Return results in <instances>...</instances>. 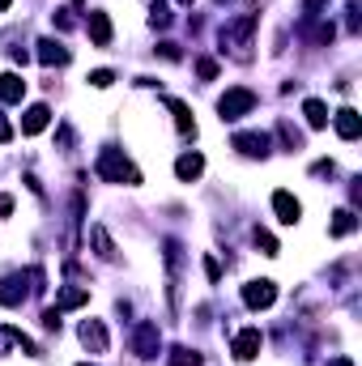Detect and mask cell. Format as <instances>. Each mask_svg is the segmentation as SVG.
<instances>
[{"label":"cell","mask_w":362,"mask_h":366,"mask_svg":"<svg viewBox=\"0 0 362 366\" xmlns=\"http://www.w3.org/2000/svg\"><path fill=\"white\" fill-rule=\"evenodd\" d=\"M94 171H98V179H107V183H141V171H137L119 149H102Z\"/></svg>","instance_id":"1"},{"label":"cell","mask_w":362,"mask_h":366,"mask_svg":"<svg viewBox=\"0 0 362 366\" xmlns=\"http://www.w3.org/2000/svg\"><path fill=\"white\" fill-rule=\"evenodd\" d=\"M247 111H256V94H252V90H243V85L226 90V94L218 98V115H222V119H243Z\"/></svg>","instance_id":"2"},{"label":"cell","mask_w":362,"mask_h":366,"mask_svg":"<svg viewBox=\"0 0 362 366\" xmlns=\"http://www.w3.org/2000/svg\"><path fill=\"white\" fill-rule=\"evenodd\" d=\"M252 30H256V13H243L239 21L222 26V47H235L239 55H247V38H252Z\"/></svg>","instance_id":"3"},{"label":"cell","mask_w":362,"mask_h":366,"mask_svg":"<svg viewBox=\"0 0 362 366\" xmlns=\"http://www.w3.org/2000/svg\"><path fill=\"white\" fill-rule=\"evenodd\" d=\"M132 350L141 354V358H158V350H162V333H158V324H137V333H132Z\"/></svg>","instance_id":"4"},{"label":"cell","mask_w":362,"mask_h":366,"mask_svg":"<svg viewBox=\"0 0 362 366\" xmlns=\"http://www.w3.org/2000/svg\"><path fill=\"white\" fill-rule=\"evenodd\" d=\"M243 303H247L252 311H265V307L277 303V286H273V281H247V286H243Z\"/></svg>","instance_id":"5"},{"label":"cell","mask_w":362,"mask_h":366,"mask_svg":"<svg viewBox=\"0 0 362 366\" xmlns=\"http://www.w3.org/2000/svg\"><path fill=\"white\" fill-rule=\"evenodd\" d=\"M26 281H30V273H26V277H17V273L4 277V281H0V307H21L26 294L34 290V286H26Z\"/></svg>","instance_id":"6"},{"label":"cell","mask_w":362,"mask_h":366,"mask_svg":"<svg viewBox=\"0 0 362 366\" xmlns=\"http://www.w3.org/2000/svg\"><path fill=\"white\" fill-rule=\"evenodd\" d=\"M260 345H265V337H260V328H243V333L235 337V345H230V354H235L239 362H252V358L260 354Z\"/></svg>","instance_id":"7"},{"label":"cell","mask_w":362,"mask_h":366,"mask_svg":"<svg viewBox=\"0 0 362 366\" xmlns=\"http://www.w3.org/2000/svg\"><path fill=\"white\" fill-rule=\"evenodd\" d=\"M269 132H235V149L247 154V158H265L269 154Z\"/></svg>","instance_id":"8"},{"label":"cell","mask_w":362,"mask_h":366,"mask_svg":"<svg viewBox=\"0 0 362 366\" xmlns=\"http://www.w3.org/2000/svg\"><path fill=\"white\" fill-rule=\"evenodd\" d=\"M333 124H337V136H341V141H358L362 136V115L354 107H341V111L333 115Z\"/></svg>","instance_id":"9"},{"label":"cell","mask_w":362,"mask_h":366,"mask_svg":"<svg viewBox=\"0 0 362 366\" xmlns=\"http://www.w3.org/2000/svg\"><path fill=\"white\" fill-rule=\"evenodd\" d=\"M47 124H51V111H47V102H34V107H26V115H21V132H26V136H38Z\"/></svg>","instance_id":"10"},{"label":"cell","mask_w":362,"mask_h":366,"mask_svg":"<svg viewBox=\"0 0 362 366\" xmlns=\"http://www.w3.org/2000/svg\"><path fill=\"white\" fill-rule=\"evenodd\" d=\"M81 345H85L90 354H102V350H107V328H102V320H85V324H81Z\"/></svg>","instance_id":"11"},{"label":"cell","mask_w":362,"mask_h":366,"mask_svg":"<svg viewBox=\"0 0 362 366\" xmlns=\"http://www.w3.org/2000/svg\"><path fill=\"white\" fill-rule=\"evenodd\" d=\"M273 209H277V217H282L286 226H294V222L303 217V205H299L290 192H273Z\"/></svg>","instance_id":"12"},{"label":"cell","mask_w":362,"mask_h":366,"mask_svg":"<svg viewBox=\"0 0 362 366\" xmlns=\"http://www.w3.org/2000/svg\"><path fill=\"white\" fill-rule=\"evenodd\" d=\"M38 60H43V64H60V68H64L73 55H68V47H64V43H55V38H38Z\"/></svg>","instance_id":"13"},{"label":"cell","mask_w":362,"mask_h":366,"mask_svg":"<svg viewBox=\"0 0 362 366\" xmlns=\"http://www.w3.org/2000/svg\"><path fill=\"white\" fill-rule=\"evenodd\" d=\"M166 107H171V115H175V128H179L183 136H196V119H192V107H188V102H179V98H166Z\"/></svg>","instance_id":"14"},{"label":"cell","mask_w":362,"mask_h":366,"mask_svg":"<svg viewBox=\"0 0 362 366\" xmlns=\"http://www.w3.org/2000/svg\"><path fill=\"white\" fill-rule=\"evenodd\" d=\"M90 38H94V47H111V17L107 13H90Z\"/></svg>","instance_id":"15"},{"label":"cell","mask_w":362,"mask_h":366,"mask_svg":"<svg viewBox=\"0 0 362 366\" xmlns=\"http://www.w3.org/2000/svg\"><path fill=\"white\" fill-rule=\"evenodd\" d=\"M0 98L4 102H21L26 98V81L17 72H0Z\"/></svg>","instance_id":"16"},{"label":"cell","mask_w":362,"mask_h":366,"mask_svg":"<svg viewBox=\"0 0 362 366\" xmlns=\"http://www.w3.org/2000/svg\"><path fill=\"white\" fill-rule=\"evenodd\" d=\"M201 171H205V158H201V154H183V158L175 162V175H179L183 183H192V179H201Z\"/></svg>","instance_id":"17"},{"label":"cell","mask_w":362,"mask_h":366,"mask_svg":"<svg viewBox=\"0 0 362 366\" xmlns=\"http://www.w3.org/2000/svg\"><path fill=\"white\" fill-rule=\"evenodd\" d=\"M85 303H90V290H81V286H68V290H60V294H55V307H60V311L85 307Z\"/></svg>","instance_id":"18"},{"label":"cell","mask_w":362,"mask_h":366,"mask_svg":"<svg viewBox=\"0 0 362 366\" xmlns=\"http://www.w3.org/2000/svg\"><path fill=\"white\" fill-rule=\"evenodd\" d=\"M303 115H307L312 128H329V107H324L320 98H307V102H303Z\"/></svg>","instance_id":"19"},{"label":"cell","mask_w":362,"mask_h":366,"mask_svg":"<svg viewBox=\"0 0 362 366\" xmlns=\"http://www.w3.org/2000/svg\"><path fill=\"white\" fill-rule=\"evenodd\" d=\"M90 243L98 247V256H102V260H115V243H111V235H107L102 226H90Z\"/></svg>","instance_id":"20"},{"label":"cell","mask_w":362,"mask_h":366,"mask_svg":"<svg viewBox=\"0 0 362 366\" xmlns=\"http://www.w3.org/2000/svg\"><path fill=\"white\" fill-rule=\"evenodd\" d=\"M354 226H358L354 209H341V213L333 217V239H341V235H354Z\"/></svg>","instance_id":"21"},{"label":"cell","mask_w":362,"mask_h":366,"mask_svg":"<svg viewBox=\"0 0 362 366\" xmlns=\"http://www.w3.org/2000/svg\"><path fill=\"white\" fill-rule=\"evenodd\" d=\"M171 366H205V358L196 354V350H171V358H166Z\"/></svg>","instance_id":"22"},{"label":"cell","mask_w":362,"mask_h":366,"mask_svg":"<svg viewBox=\"0 0 362 366\" xmlns=\"http://www.w3.org/2000/svg\"><path fill=\"white\" fill-rule=\"evenodd\" d=\"M149 26H154V30H166V26H171V13H166V0H154V13H149Z\"/></svg>","instance_id":"23"},{"label":"cell","mask_w":362,"mask_h":366,"mask_svg":"<svg viewBox=\"0 0 362 366\" xmlns=\"http://www.w3.org/2000/svg\"><path fill=\"white\" fill-rule=\"evenodd\" d=\"M73 13H77V4H68V9H60V13H51L55 30H73V26H77V17H73Z\"/></svg>","instance_id":"24"},{"label":"cell","mask_w":362,"mask_h":366,"mask_svg":"<svg viewBox=\"0 0 362 366\" xmlns=\"http://www.w3.org/2000/svg\"><path fill=\"white\" fill-rule=\"evenodd\" d=\"M252 239H256V247H265V256H277V239H273L269 230H260V226H256V230H252Z\"/></svg>","instance_id":"25"},{"label":"cell","mask_w":362,"mask_h":366,"mask_svg":"<svg viewBox=\"0 0 362 366\" xmlns=\"http://www.w3.org/2000/svg\"><path fill=\"white\" fill-rule=\"evenodd\" d=\"M111 81H115V72H111V68H98V72H90V85H94V90H107Z\"/></svg>","instance_id":"26"},{"label":"cell","mask_w":362,"mask_h":366,"mask_svg":"<svg viewBox=\"0 0 362 366\" xmlns=\"http://www.w3.org/2000/svg\"><path fill=\"white\" fill-rule=\"evenodd\" d=\"M277 132H282V141H286V145H290V149H303V136H299V132H294V128H290V124H282V128H277Z\"/></svg>","instance_id":"27"},{"label":"cell","mask_w":362,"mask_h":366,"mask_svg":"<svg viewBox=\"0 0 362 366\" xmlns=\"http://www.w3.org/2000/svg\"><path fill=\"white\" fill-rule=\"evenodd\" d=\"M196 72H201L205 81H213V77H218V64H213V60H196Z\"/></svg>","instance_id":"28"},{"label":"cell","mask_w":362,"mask_h":366,"mask_svg":"<svg viewBox=\"0 0 362 366\" xmlns=\"http://www.w3.org/2000/svg\"><path fill=\"white\" fill-rule=\"evenodd\" d=\"M205 277H209V281H218V277H222V269H218V260H213V256H205Z\"/></svg>","instance_id":"29"},{"label":"cell","mask_w":362,"mask_h":366,"mask_svg":"<svg viewBox=\"0 0 362 366\" xmlns=\"http://www.w3.org/2000/svg\"><path fill=\"white\" fill-rule=\"evenodd\" d=\"M9 136H13V128H9V119L0 115V145H9Z\"/></svg>","instance_id":"30"},{"label":"cell","mask_w":362,"mask_h":366,"mask_svg":"<svg viewBox=\"0 0 362 366\" xmlns=\"http://www.w3.org/2000/svg\"><path fill=\"white\" fill-rule=\"evenodd\" d=\"M4 213H13V196H0V217Z\"/></svg>","instance_id":"31"},{"label":"cell","mask_w":362,"mask_h":366,"mask_svg":"<svg viewBox=\"0 0 362 366\" xmlns=\"http://www.w3.org/2000/svg\"><path fill=\"white\" fill-rule=\"evenodd\" d=\"M329 366H354V358H333Z\"/></svg>","instance_id":"32"},{"label":"cell","mask_w":362,"mask_h":366,"mask_svg":"<svg viewBox=\"0 0 362 366\" xmlns=\"http://www.w3.org/2000/svg\"><path fill=\"white\" fill-rule=\"evenodd\" d=\"M9 4H13V0H0V13H4V9H9Z\"/></svg>","instance_id":"33"},{"label":"cell","mask_w":362,"mask_h":366,"mask_svg":"<svg viewBox=\"0 0 362 366\" xmlns=\"http://www.w3.org/2000/svg\"><path fill=\"white\" fill-rule=\"evenodd\" d=\"M179 4H192V0H179Z\"/></svg>","instance_id":"34"},{"label":"cell","mask_w":362,"mask_h":366,"mask_svg":"<svg viewBox=\"0 0 362 366\" xmlns=\"http://www.w3.org/2000/svg\"><path fill=\"white\" fill-rule=\"evenodd\" d=\"M77 366H90V362H77Z\"/></svg>","instance_id":"35"},{"label":"cell","mask_w":362,"mask_h":366,"mask_svg":"<svg viewBox=\"0 0 362 366\" xmlns=\"http://www.w3.org/2000/svg\"><path fill=\"white\" fill-rule=\"evenodd\" d=\"M218 4H226V0H218Z\"/></svg>","instance_id":"36"}]
</instances>
